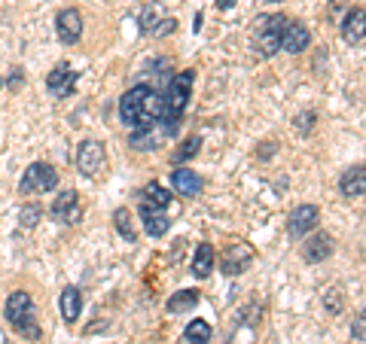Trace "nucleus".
Listing matches in <instances>:
<instances>
[{
    "instance_id": "1",
    "label": "nucleus",
    "mask_w": 366,
    "mask_h": 344,
    "mask_svg": "<svg viewBox=\"0 0 366 344\" xmlns=\"http://www.w3.org/2000/svg\"><path fill=\"white\" fill-rule=\"evenodd\" d=\"M119 119L129 128H149V125H162L168 119V110H165V95L159 89L140 86L129 89L126 95L119 98Z\"/></svg>"
},
{
    "instance_id": "2",
    "label": "nucleus",
    "mask_w": 366,
    "mask_h": 344,
    "mask_svg": "<svg viewBox=\"0 0 366 344\" xmlns=\"http://www.w3.org/2000/svg\"><path fill=\"white\" fill-rule=\"evenodd\" d=\"M193 82H196V70H183L177 77H171L168 86H165L162 95H165V110H168V119L162 122L165 137L177 134V122L183 119V113L189 107V98H193Z\"/></svg>"
},
{
    "instance_id": "3",
    "label": "nucleus",
    "mask_w": 366,
    "mask_h": 344,
    "mask_svg": "<svg viewBox=\"0 0 366 344\" xmlns=\"http://www.w3.org/2000/svg\"><path fill=\"white\" fill-rule=\"evenodd\" d=\"M3 314H6V323H10L19 335H24L28 341H40V338H43V329H40V323H37V308H34L31 292H24V290L10 292Z\"/></svg>"
},
{
    "instance_id": "4",
    "label": "nucleus",
    "mask_w": 366,
    "mask_h": 344,
    "mask_svg": "<svg viewBox=\"0 0 366 344\" xmlns=\"http://www.w3.org/2000/svg\"><path fill=\"white\" fill-rule=\"evenodd\" d=\"M290 19L284 13H269V15H256L254 22V55L256 58H272L281 49V31Z\"/></svg>"
},
{
    "instance_id": "5",
    "label": "nucleus",
    "mask_w": 366,
    "mask_h": 344,
    "mask_svg": "<svg viewBox=\"0 0 366 344\" xmlns=\"http://www.w3.org/2000/svg\"><path fill=\"white\" fill-rule=\"evenodd\" d=\"M58 186V171L49 162H34L28 165L24 177L19 183L22 195H43V192H52Z\"/></svg>"
},
{
    "instance_id": "6",
    "label": "nucleus",
    "mask_w": 366,
    "mask_h": 344,
    "mask_svg": "<svg viewBox=\"0 0 366 344\" xmlns=\"http://www.w3.org/2000/svg\"><path fill=\"white\" fill-rule=\"evenodd\" d=\"M107 165V153H104V144L101 140H82L77 147V171L82 177H98Z\"/></svg>"
},
{
    "instance_id": "7",
    "label": "nucleus",
    "mask_w": 366,
    "mask_h": 344,
    "mask_svg": "<svg viewBox=\"0 0 366 344\" xmlns=\"http://www.w3.org/2000/svg\"><path fill=\"white\" fill-rule=\"evenodd\" d=\"M49 214H52V220L61 223V225H77V223L82 220V201H80V192L64 189L61 195H55L52 207H49Z\"/></svg>"
},
{
    "instance_id": "8",
    "label": "nucleus",
    "mask_w": 366,
    "mask_h": 344,
    "mask_svg": "<svg viewBox=\"0 0 366 344\" xmlns=\"http://www.w3.org/2000/svg\"><path fill=\"white\" fill-rule=\"evenodd\" d=\"M254 247L247 244V241H232V244L223 250V256H220V268L229 274H244L247 268H251V262H254Z\"/></svg>"
},
{
    "instance_id": "9",
    "label": "nucleus",
    "mask_w": 366,
    "mask_h": 344,
    "mask_svg": "<svg viewBox=\"0 0 366 344\" xmlns=\"http://www.w3.org/2000/svg\"><path fill=\"white\" fill-rule=\"evenodd\" d=\"M318 223H321V211L314 204H299L293 214H290V220H287V234L293 241H302L305 234H312L314 229H318Z\"/></svg>"
},
{
    "instance_id": "10",
    "label": "nucleus",
    "mask_w": 366,
    "mask_h": 344,
    "mask_svg": "<svg viewBox=\"0 0 366 344\" xmlns=\"http://www.w3.org/2000/svg\"><path fill=\"white\" fill-rule=\"evenodd\" d=\"M77 77H80V73L73 70L68 61L55 64L52 73L46 77V91H49L52 98H71L73 89H77Z\"/></svg>"
},
{
    "instance_id": "11",
    "label": "nucleus",
    "mask_w": 366,
    "mask_h": 344,
    "mask_svg": "<svg viewBox=\"0 0 366 344\" xmlns=\"http://www.w3.org/2000/svg\"><path fill=\"white\" fill-rule=\"evenodd\" d=\"M302 241H305V247H302V262L305 265H318L323 259L332 256V244H336V241L330 238V232H312V234H305Z\"/></svg>"
},
{
    "instance_id": "12",
    "label": "nucleus",
    "mask_w": 366,
    "mask_h": 344,
    "mask_svg": "<svg viewBox=\"0 0 366 344\" xmlns=\"http://www.w3.org/2000/svg\"><path fill=\"white\" fill-rule=\"evenodd\" d=\"M55 33H58V40H61L64 46L80 43V37H82V13L73 10V6L61 10V13H58V19H55Z\"/></svg>"
},
{
    "instance_id": "13",
    "label": "nucleus",
    "mask_w": 366,
    "mask_h": 344,
    "mask_svg": "<svg viewBox=\"0 0 366 344\" xmlns=\"http://www.w3.org/2000/svg\"><path fill=\"white\" fill-rule=\"evenodd\" d=\"M171 186L183 198H196V195H202V189H205V177L198 171H193V167H180L177 165L171 171Z\"/></svg>"
},
{
    "instance_id": "14",
    "label": "nucleus",
    "mask_w": 366,
    "mask_h": 344,
    "mask_svg": "<svg viewBox=\"0 0 366 344\" xmlns=\"http://www.w3.org/2000/svg\"><path fill=\"white\" fill-rule=\"evenodd\" d=\"M309 43H312V33L302 22H287L284 24V31H281V49H284V52L299 55V52L309 49Z\"/></svg>"
},
{
    "instance_id": "15",
    "label": "nucleus",
    "mask_w": 366,
    "mask_h": 344,
    "mask_svg": "<svg viewBox=\"0 0 366 344\" xmlns=\"http://www.w3.org/2000/svg\"><path fill=\"white\" fill-rule=\"evenodd\" d=\"M363 33H366V13H363V6H354V10H348L345 22H342V40L348 46H360Z\"/></svg>"
},
{
    "instance_id": "16",
    "label": "nucleus",
    "mask_w": 366,
    "mask_h": 344,
    "mask_svg": "<svg viewBox=\"0 0 366 344\" xmlns=\"http://www.w3.org/2000/svg\"><path fill=\"white\" fill-rule=\"evenodd\" d=\"M140 220H144V232L149 238H162V234H168L171 229V216L159 211V207H138Z\"/></svg>"
},
{
    "instance_id": "17",
    "label": "nucleus",
    "mask_w": 366,
    "mask_h": 344,
    "mask_svg": "<svg viewBox=\"0 0 366 344\" xmlns=\"http://www.w3.org/2000/svg\"><path fill=\"white\" fill-rule=\"evenodd\" d=\"M58 308H61V317L68 326H77L80 314H82V292L77 287H64L61 296H58Z\"/></svg>"
},
{
    "instance_id": "18",
    "label": "nucleus",
    "mask_w": 366,
    "mask_h": 344,
    "mask_svg": "<svg viewBox=\"0 0 366 344\" xmlns=\"http://www.w3.org/2000/svg\"><path fill=\"white\" fill-rule=\"evenodd\" d=\"M165 137L162 125H149V128H131V137H129V147L138 149V153H149V149L159 147V140Z\"/></svg>"
},
{
    "instance_id": "19",
    "label": "nucleus",
    "mask_w": 366,
    "mask_h": 344,
    "mask_svg": "<svg viewBox=\"0 0 366 344\" xmlns=\"http://www.w3.org/2000/svg\"><path fill=\"white\" fill-rule=\"evenodd\" d=\"M168 204H171V192L156 180L147 183V186L138 192V207H159V211H168Z\"/></svg>"
},
{
    "instance_id": "20",
    "label": "nucleus",
    "mask_w": 366,
    "mask_h": 344,
    "mask_svg": "<svg viewBox=\"0 0 366 344\" xmlns=\"http://www.w3.org/2000/svg\"><path fill=\"white\" fill-rule=\"evenodd\" d=\"M339 192H342L345 198H360L366 192V167L363 165L348 167L342 174V180H339Z\"/></svg>"
},
{
    "instance_id": "21",
    "label": "nucleus",
    "mask_w": 366,
    "mask_h": 344,
    "mask_svg": "<svg viewBox=\"0 0 366 344\" xmlns=\"http://www.w3.org/2000/svg\"><path fill=\"white\" fill-rule=\"evenodd\" d=\"M198 301H202V292H198L196 287H189V290H177V292H174V296L168 299L165 311H168V314H186V311H193Z\"/></svg>"
},
{
    "instance_id": "22",
    "label": "nucleus",
    "mask_w": 366,
    "mask_h": 344,
    "mask_svg": "<svg viewBox=\"0 0 366 344\" xmlns=\"http://www.w3.org/2000/svg\"><path fill=\"white\" fill-rule=\"evenodd\" d=\"M211 271H214V247L205 241V244L196 247V256H193V278L205 281Z\"/></svg>"
},
{
    "instance_id": "23",
    "label": "nucleus",
    "mask_w": 366,
    "mask_h": 344,
    "mask_svg": "<svg viewBox=\"0 0 366 344\" xmlns=\"http://www.w3.org/2000/svg\"><path fill=\"white\" fill-rule=\"evenodd\" d=\"M113 225H116V232H119L126 241H131V244H135V241H138L135 214H131L129 207H116V211H113Z\"/></svg>"
},
{
    "instance_id": "24",
    "label": "nucleus",
    "mask_w": 366,
    "mask_h": 344,
    "mask_svg": "<svg viewBox=\"0 0 366 344\" xmlns=\"http://www.w3.org/2000/svg\"><path fill=\"white\" fill-rule=\"evenodd\" d=\"M183 341L186 344H207L211 341V326H207V320H189L186 332H183Z\"/></svg>"
},
{
    "instance_id": "25",
    "label": "nucleus",
    "mask_w": 366,
    "mask_h": 344,
    "mask_svg": "<svg viewBox=\"0 0 366 344\" xmlns=\"http://www.w3.org/2000/svg\"><path fill=\"white\" fill-rule=\"evenodd\" d=\"M198 149H202V137L198 134H193V137H186L180 144V149H174V156H171V162L174 165H180V162H189L193 156H198Z\"/></svg>"
},
{
    "instance_id": "26",
    "label": "nucleus",
    "mask_w": 366,
    "mask_h": 344,
    "mask_svg": "<svg viewBox=\"0 0 366 344\" xmlns=\"http://www.w3.org/2000/svg\"><path fill=\"white\" fill-rule=\"evenodd\" d=\"M162 19H165V10H162V6H159V3H149L147 10L140 13V19H138V24H140V33H149V31H153Z\"/></svg>"
},
{
    "instance_id": "27",
    "label": "nucleus",
    "mask_w": 366,
    "mask_h": 344,
    "mask_svg": "<svg viewBox=\"0 0 366 344\" xmlns=\"http://www.w3.org/2000/svg\"><path fill=\"white\" fill-rule=\"evenodd\" d=\"M19 220H22L24 229H34V225L43 220V207H40V204H24L19 211Z\"/></svg>"
},
{
    "instance_id": "28",
    "label": "nucleus",
    "mask_w": 366,
    "mask_h": 344,
    "mask_svg": "<svg viewBox=\"0 0 366 344\" xmlns=\"http://www.w3.org/2000/svg\"><path fill=\"white\" fill-rule=\"evenodd\" d=\"M314 119H318V116H314L312 110H309V113H299V116H296V122H293V128H296L299 134H312Z\"/></svg>"
},
{
    "instance_id": "29",
    "label": "nucleus",
    "mask_w": 366,
    "mask_h": 344,
    "mask_svg": "<svg viewBox=\"0 0 366 344\" xmlns=\"http://www.w3.org/2000/svg\"><path fill=\"white\" fill-rule=\"evenodd\" d=\"M174 31H177V22H174L171 15H165V19L156 24V28L149 31V33H153V37H168V33H174Z\"/></svg>"
},
{
    "instance_id": "30",
    "label": "nucleus",
    "mask_w": 366,
    "mask_h": 344,
    "mask_svg": "<svg viewBox=\"0 0 366 344\" xmlns=\"http://www.w3.org/2000/svg\"><path fill=\"white\" fill-rule=\"evenodd\" d=\"M323 305H327L332 314L342 311V296H339V290H327V296H323Z\"/></svg>"
},
{
    "instance_id": "31",
    "label": "nucleus",
    "mask_w": 366,
    "mask_h": 344,
    "mask_svg": "<svg viewBox=\"0 0 366 344\" xmlns=\"http://www.w3.org/2000/svg\"><path fill=\"white\" fill-rule=\"evenodd\" d=\"M351 338L354 341H366V320H363V314L360 317H354V326H351Z\"/></svg>"
},
{
    "instance_id": "32",
    "label": "nucleus",
    "mask_w": 366,
    "mask_h": 344,
    "mask_svg": "<svg viewBox=\"0 0 366 344\" xmlns=\"http://www.w3.org/2000/svg\"><path fill=\"white\" fill-rule=\"evenodd\" d=\"M22 67H15V70L10 73V89H22V82H24V77H22Z\"/></svg>"
},
{
    "instance_id": "33",
    "label": "nucleus",
    "mask_w": 366,
    "mask_h": 344,
    "mask_svg": "<svg viewBox=\"0 0 366 344\" xmlns=\"http://www.w3.org/2000/svg\"><path fill=\"white\" fill-rule=\"evenodd\" d=\"M232 3H235V0H220V10H229Z\"/></svg>"
},
{
    "instance_id": "34",
    "label": "nucleus",
    "mask_w": 366,
    "mask_h": 344,
    "mask_svg": "<svg viewBox=\"0 0 366 344\" xmlns=\"http://www.w3.org/2000/svg\"><path fill=\"white\" fill-rule=\"evenodd\" d=\"M265 3H281V0H265Z\"/></svg>"
},
{
    "instance_id": "35",
    "label": "nucleus",
    "mask_w": 366,
    "mask_h": 344,
    "mask_svg": "<svg viewBox=\"0 0 366 344\" xmlns=\"http://www.w3.org/2000/svg\"><path fill=\"white\" fill-rule=\"evenodd\" d=\"M0 86H3V80H0Z\"/></svg>"
}]
</instances>
